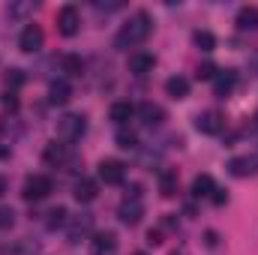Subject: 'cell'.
<instances>
[{
	"label": "cell",
	"mask_w": 258,
	"mask_h": 255,
	"mask_svg": "<svg viewBox=\"0 0 258 255\" xmlns=\"http://www.w3.org/2000/svg\"><path fill=\"white\" fill-rule=\"evenodd\" d=\"M150 30H153V21H150V12H135L132 18H129L126 24L120 27V33L114 36V48H120V51H126V48H135V45H141L147 36H150Z\"/></svg>",
	"instance_id": "obj_1"
},
{
	"label": "cell",
	"mask_w": 258,
	"mask_h": 255,
	"mask_svg": "<svg viewBox=\"0 0 258 255\" xmlns=\"http://www.w3.org/2000/svg\"><path fill=\"white\" fill-rule=\"evenodd\" d=\"M87 132V120L81 114H63L57 120V138L60 141H78Z\"/></svg>",
	"instance_id": "obj_2"
},
{
	"label": "cell",
	"mask_w": 258,
	"mask_h": 255,
	"mask_svg": "<svg viewBox=\"0 0 258 255\" xmlns=\"http://www.w3.org/2000/svg\"><path fill=\"white\" fill-rule=\"evenodd\" d=\"M48 192H51V180H48L45 174H30V177L24 180L21 195H24L27 201H42V198H48Z\"/></svg>",
	"instance_id": "obj_3"
},
{
	"label": "cell",
	"mask_w": 258,
	"mask_h": 255,
	"mask_svg": "<svg viewBox=\"0 0 258 255\" xmlns=\"http://www.w3.org/2000/svg\"><path fill=\"white\" fill-rule=\"evenodd\" d=\"M123 177H126V165L120 159H102L99 162V180H105L108 186L123 183Z\"/></svg>",
	"instance_id": "obj_4"
},
{
	"label": "cell",
	"mask_w": 258,
	"mask_h": 255,
	"mask_svg": "<svg viewBox=\"0 0 258 255\" xmlns=\"http://www.w3.org/2000/svg\"><path fill=\"white\" fill-rule=\"evenodd\" d=\"M42 27L39 24H27L24 30H21V36H18V48L24 51V54H33V51H39L42 48Z\"/></svg>",
	"instance_id": "obj_5"
},
{
	"label": "cell",
	"mask_w": 258,
	"mask_h": 255,
	"mask_svg": "<svg viewBox=\"0 0 258 255\" xmlns=\"http://www.w3.org/2000/svg\"><path fill=\"white\" fill-rule=\"evenodd\" d=\"M117 216H120L123 225H138L141 216H144V204H141V198H126V201L120 204Z\"/></svg>",
	"instance_id": "obj_6"
},
{
	"label": "cell",
	"mask_w": 258,
	"mask_h": 255,
	"mask_svg": "<svg viewBox=\"0 0 258 255\" xmlns=\"http://www.w3.org/2000/svg\"><path fill=\"white\" fill-rule=\"evenodd\" d=\"M78 24H81V18H78V9L75 6H63L57 12V30L63 36H75L78 33Z\"/></svg>",
	"instance_id": "obj_7"
},
{
	"label": "cell",
	"mask_w": 258,
	"mask_h": 255,
	"mask_svg": "<svg viewBox=\"0 0 258 255\" xmlns=\"http://www.w3.org/2000/svg\"><path fill=\"white\" fill-rule=\"evenodd\" d=\"M228 171L234 177H255L258 174V159L255 156H234L228 162Z\"/></svg>",
	"instance_id": "obj_8"
},
{
	"label": "cell",
	"mask_w": 258,
	"mask_h": 255,
	"mask_svg": "<svg viewBox=\"0 0 258 255\" xmlns=\"http://www.w3.org/2000/svg\"><path fill=\"white\" fill-rule=\"evenodd\" d=\"M90 228H93V216H90V213H81V216H75V219L69 222V243H78V240H84V237L90 234Z\"/></svg>",
	"instance_id": "obj_9"
},
{
	"label": "cell",
	"mask_w": 258,
	"mask_h": 255,
	"mask_svg": "<svg viewBox=\"0 0 258 255\" xmlns=\"http://www.w3.org/2000/svg\"><path fill=\"white\" fill-rule=\"evenodd\" d=\"M114 249H117V237L111 231L93 234V240H90V252L93 255H114Z\"/></svg>",
	"instance_id": "obj_10"
},
{
	"label": "cell",
	"mask_w": 258,
	"mask_h": 255,
	"mask_svg": "<svg viewBox=\"0 0 258 255\" xmlns=\"http://www.w3.org/2000/svg\"><path fill=\"white\" fill-rule=\"evenodd\" d=\"M222 123H225V120H222L219 111H204V114L195 117V129L204 132V135H216V132L222 129Z\"/></svg>",
	"instance_id": "obj_11"
},
{
	"label": "cell",
	"mask_w": 258,
	"mask_h": 255,
	"mask_svg": "<svg viewBox=\"0 0 258 255\" xmlns=\"http://www.w3.org/2000/svg\"><path fill=\"white\" fill-rule=\"evenodd\" d=\"M234 84H237V72L234 69H222L219 75H213V93L222 96V99L234 90Z\"/></svg>",
	"instance_id": "obj_12"
},
{
	"label": "cell",
	"mask_w": 258,
	"mask_h": 255,
	"mask_svg": "<svg viewBox=\"0 0 258 255\" xmlns=\"http://www.w3.org/2000/svg\"><path fill=\"white\" fill-rule=\"evenodd\" d=\"M153 66H156V57L147 51L129 54V72H135V75H147V72H153Z\"/></svg>",
	"instance_id": "obj_13"
},
{
	"label": "cell",
	"mask_w": 258,
	"mask_h": 255,
	"mask_svg": "<svg viewBox=\"0 0 258 255\" xmlns=\"http://www.w3.org/2000/svg\"><path fill=\"white\" fill-rule=\"evenodd\" d=\"M69 96H72V87H69V81H66V78L51 81V87H48V99H51V105H66V102H69Z\"/></svg>",
	"instance_id": "obj_14"
},
{
	"label": "cell",
	"mask_w": 258,
	"mask_h": 255,
	"mask_svg": "<svg viewBox=\"0 0 258 255\" xmlns=\"http://www.w3.org/2000/svg\"><path fill=\"white\" fill-rule=\"evenodd\" d=\"M96 183L90 180V177H81V180H75V186H72V195H75V201H81V204H90L93 198H96Z\"/></svg>",
	"instance_id": "obj_15"
},
{
	"label": "cell",
	"mask_w": 258,
	"mask_h": 255,
	"mask_svg": "<svg viewBox=\"0 0 258 255\" xmlns=\"http://www.w3.org/2000/svg\"><path fill=\"white\" fill-rule=\"evenodd\" d=\"M165 93H168L171 99H186V96H189V81H186L183 75H171V78L165 81Z\"/></svg>",
	"instance_id": "obj_16"
},
{
	"label": "cell",
	"mask_w": 258,
	"mask_h": 255,
	"mask_svg": "<svg viewBox=\"0 0 258 255\" xmlns=\"http://www.w3.org/2000/svg\"><path fill=\"white\" fill-rule=\"evenodd\" d=\"M138 114H141V120H144L147 126H159V123L165 120V111H162L159 105H153V102H141V105H138Z\"/></svg>",
	"instance_id": "obj_17"
},
{
	"label": "cell",
	"mask_w": 258,
	"mask_h": 255,
	"mask_svg": "<svg viewBox=\"0 0 258 255\" xmlns=\"http://www.w3.org/2000/svg\"><path fill=\"white\" fill-rule=\"evenodd\" d=\"M237 27L240 30H258V9L255 6H243L237 12Z\"/></svg>",
	"instance_id": "obj_18"
},
{
	"label": "cell",
	"mask_w": 258,
	"mask_h": 255,
	"mask_svg": "<svg viewBox=\"0 0 258 255\" xmlns=\"http://www.w3.org/2000/svg\"><path fill=\"white\" fill-rule=\"evenodd\" d=\"M42 159H45L48 165H63V162H66V147H63V144H57V141L45 144V153H42Z\"/></svg>",
	"instance_id": "obj_19"
},
{
	"label": "cell",
	"mask_w": 258,
	"mask_h": 255,
	"mask_svg": "<svg viewBox=\"0 0 258 255\" xmlns=\"http://www.w3.org/2000/svg\"><path fill=\"white\" fill-rule=\"evenodd\" d=\"M213 189H216V186H213V177H210V174H198V177L192 180V195L195 198H207V195H213Z\"/></svg>",
	"instance_id": "obj_20"
},
{
	"label": "cell",
	"mask_w": 258,
	"mask_h": 255,
	"mask_svg": "<svg viewBox=\"0 0 258 255\" xmlns=\"http://www.w3.org/2000/svg\"><path fill=\"white\" fill-rule=\"evenodd\" d=\"M192 42H195V48H201V51H213L216 48V36L210 30H195Z\"/></svg>",
	"instance_id": "obj_21"
},
{
	"label": "cell",
	"mask_w": 258,
	"mask_h": 255,
	"mask_svg": "<svg viewBox=\"0 0 258 255\" xmlns=\"http://www.w3.org/2000/svg\"><path fill=\"white\" fill-rule=\"evenodd\" d=\"M159 192H162L165 198H171V195L177 192V174H174V171H162V174H159Z\"/></svg>",
	"instance_id": "obj_22"
},
{
	"label": "cell",
	"mask_w": 258,
	"mask_h": 255,
	"mask_svg": "<svg viewBox=\"0 0 258 255\" xmlns=\"http://www.w3.org/2000/svg\"><path fill=\"white\" fill-rule=\"evenodd\" d=\"M132 114H135V108H132L129 102H114V105H111V120H114V123H126Z\"/></svg>",
	"instance_id": "obj_23"
},
{
	"label": "cell",
	"mask_w": 258,
	"mask_h": 255,
	"mask_svg": "<svg viewBox=\"0 0 258 255\" xmlns=\"http://www.w3.org/2000/svg\"><path fill=\"white\" fill-rule=\"evenodd\" d=\"M63 222H66V207H54V210L48 213V219H45V225H48L51 231H54V228H60Z\"/></svg>",
	"instance_id": "obj_24"
},
{
	"label": "cell",
	"mask_w": 258,
	"mask_h": 255,
	"mask_svg": "<svg viewBox=\"0 0 258 255\" xmlns=\"http://www.w3.org/2000/svg\"><path fill=\"white\" fill-rule=\"evenodd\" d=\"M63 69L69 72V75H81L84 63H81V57H75V54H66V57H63Z\"/></svg>",
	"instance_id": "obj_25"
},
{
	"label": "cell",
	"mask_w": 258,
	"mask_h": 255,
	"mask_svg": "<svg viewBox=\"0 0 258 255\" xmlns=\"http://www.w3.org/2000/svg\"><path fill=\"white\" fill-rule=\"evenodd\" d=\"M6 12H9V18H21V15H27V12H33V3H12Z\"/></svg>",
	"instance_id": "obj_26"
},
{
	"label": "cell",
	"mask_w": 258,
	"mask_h": 255,
	"mask_svg": "<svg viewBox=\"0 0 258 255\" xmlns=\"http://www.w3.org/2000/svg\"><path fill=\"white\" fill-rule=\"evenodd\" d=\"M15 225V210L12 207H0V228H12Z\"/></svg>",
	"instance_id": "obj_27"
},
{
	"label": "cell",
	"mask_w": 258,
	"mask_h": 255,
	"mask_svg": "<svg viewBox=\"0 0 258 255\" xmlns=\"http://www.w3.org/2000/svg\"><path fill=\"white\" fill-rule=\"evenodd\" d=\"M117 147L132 150V147H135V135H132V132H117Z\"/></svg>",
	"instance_id": "obj_28"
},
{
	"label": "cell",
	"mask_w": 258,
	"mask_h": 255,
	"mask_svg": "<svg viewBox=\"0 0 258 255\" xmlns=\"http://www.w3.org/2000/svg\"><path fill=\"white\" fill-rule=\"evenodd\" d=\"M21 81H24L21 69H9V72H6V87H18Z\"/></svg>",
	"instance_id": "obj_29"
},
{
	"label": "cell",
	"mask_w": 258,
	"mask_h": 255,
	"mask_svg": "<svg viewBox=\"0 0 258 255\" xmlns=\"http://www.w3.org/2000/svg\"><path fill=\"white\" fill-rule=\"evenodd\" d=\"M3 108H6V111H18V96H15V93H6V96H3Z\"/></svg>",
	"instance_id": "obj_30"
},
{
	"label": "cell",
	"mask_w": 258,
	"mask_h": 255,
	"mask_svg": "<svg viewBox=\"0 0 258 255\" xmlns=\"http://www.w3.org/2000/svg\"><path fill=\"white\" fill-rule=\"evenodd\" d=\"M213 75H216V66H213V63L198 66V78H213Z\"/></svg>",
	"instance_id": "obj_31"
},
{
	"label": "cell",
	"mask_w": 258,
	"mask_h": 255,
	"mask_svg": "<svg viewBox=\"0 0 258 255\" xmlns=\"http://www.w3.org/2000/svg\"><path fill=\"white\" fill-rule=\"evenodd\" d=\"M210 198H213V204H219V207H222V204L228 201V195H225V189H213V195H210Z\"/></svg>",
	"instance_id": "obj_32"
},
{
	"label": "cell",
	"mask_w": 258,
	"mask_h": 255,
	"mask_svg": "<svg viewBox=\"0 0 258 255\" xmlns=\"http://www.w3.org/2000/svg\"><path fill=\"white\" fill-rule=\"evenodd\" d=\"M147 243H150V246H159V243H162V234H159V231H147Z\"/></svg>",
	"instance_id": "obj_33"
},
{
	"label": "cell",
	"mask_w": 258,
	"mask_h": 255,
	"mask_svg": "<svg viewBox=\"0 0 258 255\" xmlns=\"http://www.w3.org/2000/svg\"><path fill=\"white\" fill-rule=\"evenodd\" d=\"M123 3H96V9H105V12H114V9H120Z\"/></svg>",
	"instance_id": "obj_34"
},
{
	"label": "cell",
	"mask_w": 258,
	"mask_h": 255,
	"mask_svg": "<svg viewBox=\"0 0 258 255\" xmlns=\"http://www.w3.org/2000/svg\"><path fill=\"white\" fill-rule=\"evenodd\" d=\"M126 198H141V186H138V183H132V186L126 189Z\"/></svg>",
	"instance_id": "obj_35"
},
{
	"label": "cell",
	"mask_w": 258,
	"mask_h": 255,
	"mask_svg": "<svg viewBox=\"0 0 258 255\" xmlns=\"http://www.w3.org/2000/svg\"><path fill=\"white\" fill-rule=\"evenodd\" d=\"M6 189H9V183H6V177L0 174V195H6Z\"/></svg>",
	"instance_id": "obj_36"
},
{
	"label": "cell",
	"mask_w": 258,
	"mask_h": 255,
	"mask_svg": "<svg viewBox=\"0 0 258 255\" xmlns=\"http://www.w3.org/2000/svg\"><path fill=\"white\" fill-rule=\"evenodd\" d=\"M252 126H255V129H258V114H255V120H252Z\"/></svg>",
	"instance_id": "obj_37"
},
{
	"label": "cell",
	"mask_w": 258,
	"mask_h": 255,
	"mask_svg": "<svg viewBox=\"0 0 258 255\" xmlns=\"http://www.w3.org/2000/svg\"><path fill=\"white\" fill-rule=\"evenodd\" d=\"M132 255H147V252H132Z\"/></svg>",
	"instance_id": "obj_38"
}]
</instances>
